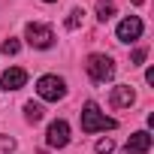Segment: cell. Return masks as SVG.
Returning a JSON list of instances; mask_svg holds the SVG:
<instances>
[{
  "label": "cell",
  "instance_id": "ba28073f",
  "mask_svg": "<svg viewBox=\"0 0 154 154\" xmlns=\"http://www.w3.org/2000/svg\"><path fill=\"white\" fill-rule=\"evenodd\" d=\"M109 103H112L115 109H127V106H133V103H136V91H133L130 85H115V88H112Z\"/></svg>",
  "mask_w": 154,
  "mask_h": 154
},
{
  "label": "cell",
  "instance_id": "ac0fdd59",
  "mask_svg": "<svg viewBox=\"0 0 154 154\" xmlns=\"http://www.w3.org/2000/svg\"><path fill=\"white\" fill-rule=\"evenodd\" d=\"M45 3H54V0H45Z\"/></svg>",
  "mask_w": 154,
  "mask_h": 154
},
{
  "label": "cell",
  "instance_id": "52a82bcc",
  "mask_svg": "<svg viewBox=\"0 0 154 154\" xmlns=\"http://www.w3.org/2000/svg\"><path fill=\"white\" fill-rule=\"evenodd\" d=\"M24 82H27V72L21 66H9L3 75H0V88L3 91H18V88H24Z\"/></svg>",
  "mask_w": 154,
  "mask_h": 154
},
{
  "label": "cell",
  "instance_id": "9c48e42d",
  "mask_svg": "<svg viewBox=\"0 0 154 154\" xmlns=\"http://www.w3.org/2000/svg\"><path fill=\"white\" fill-rule=\"evenodd\" d=\"M145 151H151V133L148 130H139V133H133L127 139L124 154H145Z\"/></svg>",
  "mask_w": 154,
  "mask_h": 154
},
{
  "label": "cell",
  "instance_id": "9a60e30c",
  "mask_svg": "<svg viewBox=\"0 0 154 154\" xmlns=\"http://www.w3.org/2000/svg\"><path fill=\"white\" fill-rule=\"evenodd\" d=\"M15 148V139L12 136H0V154H9Z\"/></svg>",
  "mask_w": 154,
  "mask_h": 154
},
{
  "label": "cell",
  "instance_id": "8992f818",
  "mask_svg": "<svg viewBox=\"0 0 154 154\" xmlns=\"http://www.w3.org/2000/svg\"><path fill=\"white\" fill-rule=\"evenodd\" d=\"M142 36V18L139 15H127L118 24V42H136Z\"/></svg>",
  "mask_w": 154,
  "mask_h": 154
},
{
  "label": "cell",
  "instance_id": "5bb4252c",
  "mask_svg": "<svg viewBox=\"0 0 154 154\" xmlns=\"http://www.w3.org/2000/svg\"><path fill=\"white\" fill-rule=\"evenodd\" d=\"M112 151H115V142H112V139H109V136H106V139H100V142H97V154H112Z\"/></svg>",
  "mask_w": 154,
  "mask_h": 154
},
{
  "label": "cell",
  "instance_id": "30bf717a",
  "mask_svg": "<svg viewBox=\"0 0 154 154\" xmlns=\"http://www.w3.org/2000/svg\"><path fill=\"white\" fill-rule=\"evenodd\" d=\"M112 15H115V3H112V0H97V18L109 21Z\"/></svg>",
  "mask_w": 154,
  "mask_h": 154
},
{
  "label": "cell",
  "instance_id": "3957f363",
  "mask_svg": "<svg viewBox=\"0 0 154 154\" xmlns=\"http://www.w3.org/2000/svg\"><path fill=\"white\" fill-rule=\"evenodd\" d=\"M36 94L48 103H57L66 97V82L60 79V75H42V79L36 82Z\"/></svg>",
  "mask_w": 154,
  "mask_h": 154
},
{
  "label": "cell",
  "instance_id": "e0dca14e",
  "mask_svg": "<svg viewBox=\"0 0 154 154\" xmlns=\"http://www.w3.org/2000/svg\"><path fill=\"white\" fill-rule=\"evenodd\" d=\"M130 3H133V6H142V3H145V0H130Z\"/></svg>",
  "mask_w": 154,
  "mask_h": 154
},
{
  "label": "cell",
  "instance_id": "4fadbf2b",
  "mask_svg": "<svg viewBox=\"0 0 154 154\" xmlns=\"http://www.w3.org/2000/svg\"><path fill=\"white\" fill-rule=\"evenodd\" d=\"M18 48H21V45H18V39H12V36H9V39H3V45H0V51H3L6 57L18 54Z\"/></svg>",
  "mask_w": 154,
  "mask_h": 154
},
{
  "label": "cell",
  "instance_id": "2e32d148",
  "mask_svg": "<svg viewBox=\"0 0 154 154\" xmlns=\"http://www.w3.org/2000/svg\"><path fill=\"white\" fill-rule=\"evenodd\" d=\"M145 57H148V51H145V48H136V51L130 54V66H139Z\"/></svg>",
  "mask_w": 154,
  "mask_h": 154
},
{
  "label": "cell",
  "instance_id": "7c38bea8",
  "mask_svg": "<svg viewBox=\"0 0 154 154\" xmlns=\"http://www.w3.org/2000/svg\"><path fill=\"white\" fill-rule=\"evenodd\" d=\"M82 21H85V9L75 6V9L69 12V18H66V27H69V30H79V27H82Z\"/></svg>",
  "mask_w": 154,
  "mask_h": 154
},
{
  "label": "cell",
  "instance_id": "8fae6325",
  "mask_svg": "<svg viewBox=\"0 0 154 154\" xmlns=\"http://www.w3.org/2000/svg\"><path fill=\"white\" fill-rule=\"evenodd\" d=\"M24 118H27L30 124H39V121H42V106H39V103H24Z\"/></svg>",
  "mask_w": 154,
  "mask_h": 154
},
{
  "label": "cell",
  "instance_id": "5b68a950",
  "mask_svg": "<svg viewBox=\"0 0 154 154\" xmlns=\"http://www.w3.org/2000/svg\"><path fill=\"white\" fill-rule=\"evenodd\" d=\"M45 142H48V148H66V142H69V124L66 121H51L48 124V130H45Z\"/></svg>",
  "mask_w": 154,
  "mask_h": 154
},
{
  "label": "cell",
  "instance_id": "277c9868",
  "mask_svg": "<svg viewBox=\"0 0 154 154\" xmlns=\"http://www.w3.org/2000/svg\"><path fill=\"white\" fill-rule=\"evenodd\" d=\"M24 39H27V45H33V48H51L54 45V33H51V27L48 24H27L24 27Z\"/></svg>",
  "mask_w": 154,
  "mask_h": 154
},
{
  "label": "cell",
  "instance_id": "6da1fadb",
  "mask_svg": "<svg viewBox=\"0 0 154 154\" xmlns=\"http://www.w3.org/2000/svg\"><path fill=\"white\" fill-rule=\"evenodd\" d=\"M115 127H118V121L109 118L94 100L85 103V109H82V133H100V130H115Z\"/></svg>",
  "mask_w": 154,
  "mask_h": 154
},
{
  "label": "cell",
  "instance_id": "7a4b0ae2",
  "mask_svg": "<svg viewBox=\"0 0 154 154\" xmlns=\"http://www.w3.org/2000/svg\"><path fill=\"white\" fill-rule=\"evenodd\" d=\"M85 69H88V75L97 85H106V82L115 79V60L109 54H91L88 63H85Z\"/></svg>",
  "mask_w": 154,
  "mask_h": 154
}]
</instances>
